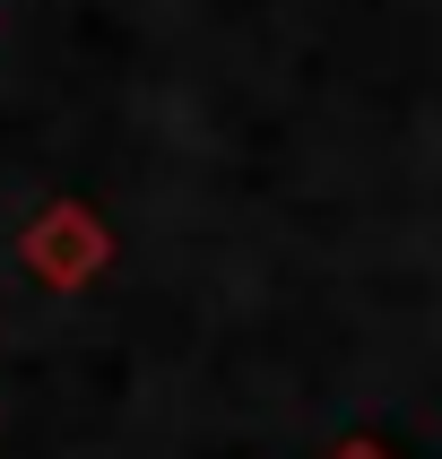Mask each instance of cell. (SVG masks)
Segmentation results:
<instances>
[{
	"mask_svg": "<svg viewBox=\"0 0 442 459\" xmlns=\"http://www.w3.org/2000/svg\"><path fill=\"white\" fill-rule=\"evenodd\" d=\"M338 459H382V451H373V442H347V451H338Z\"/></svg>",
	"mask_w": 442,
	"mask_h": 459,
	"instance_id": "7a4b0ae2",
	"label": "cell"
},
{
	"mask_svg": "<svg viewBox=\"0 0 442 459\" xmlns=\"http://www.w3.org/2000/svg\"><path fill=\"white\" fill-rule=\"evenodd\" d=\"M104 260H113V234L96 226V208H78V200H52L44 217L26 226V269L44 286H61V295H78Z\"/></svg>",
	"mask_w": 442,
	"mask_h": 459,
	"instance_id": "6da1fadb",
	"label": "cell"
}]
</instances>
